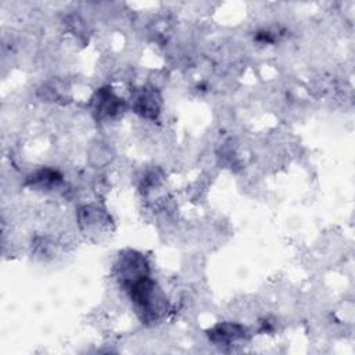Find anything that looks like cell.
<instances>
[{
  "instance_id": "obj_1",
  "label": "cell",
  "mask_w": 355,
  "mask_h": 355,
  "mask_svg": "<svg viewBox=\"0 0 355 355\" xmlns=\"http://www.w3.org/2000/svg\"><path fill=\"white\" fill-rule=\"evenodd\" d=\"M130 300L137 308L139 315L146 322H153L158 319L166 308V302L158 291L154 280L148 275L139 277L137 280L125 286Z\"/></svg>"
},
{
  "instance_id": "obj_6",
  "label": "cell",
  "mask_w": 355,
  "mask_h": 355,
  "mask_svg": "<svg viewBox=\"0 0 355 355\" xmlns=\"http://www.w3.org/2000/svg\"><path fill=\"white\" fill-rule=\"evenodd\" d=\"M32 184L39 187H50L61 180V175L54 169H42L29 178Z\"/></svg>"
},
{
  "instance_id": "obj_2",
  "label": "cell",
  "mask_w": 355,
  "mask_h": 355,
  "mask_svg": "<svg viewBox=\"0 0 355 355\" xmlns=\"http://www.w3.org/2000/svg\"><path fill=\"white\" fill-rule=\"evenodd\" d=\"M115 269L116 276L123 287L137 280L139 277L148 275V265L146 262V258L141 254L132 250L125 251L119 255Z\"/></svg>"
},
{
  "instance_id": "obj_5",
  "label": "cell",
  "mask_w": 355,
  "mask_h": 355,
  "mask_svg": "<svg viewBox=\"0 0 355 355\" xmlns=\"http://www.w3.org/2000/svg\"><path fill=\"white\" fill-rule=\"evenodd\" d=\"M159 98L157 97L155 92L151 90H141L135 96L133 100V110L146 116V118H155L158 111H159Z\"/></svg>"
},
{
  "instance_id": "obj_4",
  "label": "cell",
  "mask_w": 355,
  "mask_h": 355,
  "mask_svg": "<svg viewBox=\"0 0 355 355\" xmlns=\"http://www.w3.org/2000/svg\"><path fill=\"white\" fill-rule=\"evenodd\" d=\"M123 108L122 101L114 96V93L110 89H101L96 94V101H94V111L103 116H115L121 112Z\"/></svg>"
},
{
  "instance_id": "obj_3",
  "label": "cell",
  "mask_w": 355,
  "mask_h": 355,
  "mask_svg": "<svg viewBox=\"0 0 355 355\" xmlns=\"http://www.w3.org/2000/svg\"><path fill=\"white\" fill-rule=\"evenodd\" d=\"M209 340L216 344H232L247 336V329L237 323H219L208 331Z\"/></svg>"
}]
</instances>
